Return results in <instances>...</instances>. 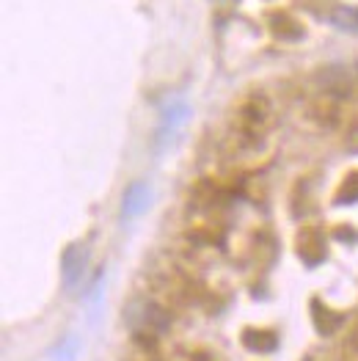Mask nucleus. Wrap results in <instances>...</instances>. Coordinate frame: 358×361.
<instances>
[{
	"instance_id": "11",
	"label": "nucleus",
	"mask_w": 358,
	"mask_h": 361,
	"mask_svg": "<svg viewBox=\"0 0 358 361\" xmlns=\"http://www.w3.org/2000/svg\"><path fill=\"white\" fill-rule=\"evenodd\" d=\"M350 345H353V350L358 353V326L353 329V334H350Z\"/></svg>"
},
{
	"instance_id": "4",
	"label": "nucleus",
	"mask_w": 358,
	"mask_h": 361,
	"mask_svg": "<svg viewBox=\"0 0 358 361\" xmlns=\"http://www.w3.org/2000/svg\"><path fill=\"white\" fill-rule=\"evenodd\" d=\"M152 199H154V193H152V188L147 182H132V185L124 190L121 215H124V218H138V215H144V212L149 210Z\"/></svg>"
},
{
	"instance_id": "10",
	"label": "nucleus",
	"mask_w": 358,
	"mask_h": 361,
	"mask_svg": "<svg viewBox=\"0 0 358 361\" xmlns=\"http://www.w3.org/2000/svg\"><path fill=\"white\" fill-rule=\"evenodd\" d=\"M193 361H221V359H218L215 353H209V350H202V353L193 356Z\"/></svg>"
},
{
	"instance_id": "3",
	"label": "nucleus",
	"mask_w": 358,
	"mask_h": 361,
	"mask_svg": "<svg viewBox=\"0 0 358 361\" xmlns=\"http://www.w3.org/2000/svg\"><path fill=\"white\" fill-rule=\"evenodd\" d=\"M86 265H89V251L83 243H72L63 257H61V273H63V284L66 287H75L83 273H86Z\"/></svg>"
},
{
	"instance_id": "5",
	"label": "nucleus",
	"mask_w": 358,
	"mask_h": 361,
	"mask_svg": "<svg viewBox=\"0 0 358 361\" xmlns=\"http://www.w3.org/2000/svg\"><path fill=\"white\" fill-rule=\"evenodd\" d=\"M298 254L306 265H317L326 259V238L320 229L309 226L298 235Z\"/></svg>"
},
{
	"instance_id": "1",
	"label": "nucleus",
	"mask_w": 358,
	"mask_h": 361,
	"mask_svg": "<svg viewBox=\"0 0 358 361\" xmlns=\"http://www.w3.org/2000/svg\"><path fill=\"white\" fill-rule=\"evenodd\" d=\"M235 138H240V144H251L259 147L265 133L273 124V111L265 94H248L245 99H240V105L235 108Z\"/></svg>"
},
{
	"instance_id": "7",
	"label": "nucleus",
	"mask_w": 358,
	"mask_h": 361,
	"mask_svg": "<svg viewBox=\"0 0 358 361\" xmlns=\"http://www.w3.org/2000/svg\"><path fill=\"white\" fill-rule=\"evenodd\" d=\"M331 23L339 25L342 30H358V8H353V6H339V8H333Z\"/></svg>"
},
{
	"instance_id": "2",
	"label": "nucleus",
	"mask_w": 358,
	"mask_h": 361,
	"mask_svg": "<svg viewBox=\"0 0 358 361\" xmlns=\"http://www.w3.org/2000/svg\"><path fill=\"white\" fill-rule=\"evenodd\" d=\"M190 105L185 99H168L160 111V124H157V149H168L177 144V138L185 133L187 121H190Z\"/></svg>"
},
{
	"instance_id": "9",
	"label": "nucleus",
	"mask_w": 358,
	"mask_h": 361,
	"mask_svg": "<svg viewBox=\"0 0 358 361\" xmlns=\"http://www.w3.org/2000/svg\"><path fill=\"white\" fill-rule=\"evenodd\" d=\"M75 353H78V339L75 336H69V339H63V345L58 348V356L61 361H75Z\"/></svg>"
},
{
	"instance_id": "8",
	"label": "nucleus",
	"mask_w": 358,
	"mask_h": 361,
	"mask_svg": "<svg viewBox=\"0 0 358 361\" xmlns=\"http://www.w3.org/2000/svg\"><path fill=\"white\" fill-rule=\"evenodd\" d=\"M358 202V171L347 174V180L342 182L339 193H336V204H356Z\"/></svg>"
},
{
	"instance_id": "6",
	"label": "nucleus",
	"mask_w": 358,
	"mask_h": 361,
	"mask_svg": "<svg viewBox=\"0 0 358 361\" xmlns=\"http://www.w3.org/2000/svg\"><path fill=\"white\" fill-rule=\"evenodd\" d=\"M242 342H245V348L254 350V353H270V350H276V334L273 331L248 329V331L242 334Z\"/></svg>"
}]
</instances>
